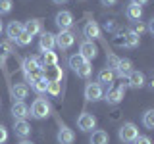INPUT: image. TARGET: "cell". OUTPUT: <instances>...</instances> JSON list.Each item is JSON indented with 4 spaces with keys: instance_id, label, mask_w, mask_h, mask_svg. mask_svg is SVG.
<instances>
[{
    "instance_id": "1",
    "label": "cell",
    "mask_w": 154,
    "mask_h": 144,
    "mask_svg": "<svg viewBox=\"0 0 154 144\" xmlns=\"http://www.w3.org/2000/svg\"><path fill=\"white\" fill-rule=\"evenodd\" d=\"M21 67H23V75H25L27 83H31L35 77L42 75V67H41V64H38V58L37 56H27L25 60H23Z\"/></svg>"
},
{
    "instance_id": "2",
    "label": "cell",
    "mask_w": 154,
    "mask_h": 144,
    "mask_svg": "<svg viewBox=\"0 0 154 144\" xmlns=\"http://www.w3.org/2000/svg\"><path fill=\"white\" fill-rule=\"evenodd\" d=\"M29 115L35 117V119H46L48 115H50V104L42 98H37L35 102L31 104V108H29Z\"/></svg>"
},
{
    "instance_id": "3",
    "label": "cell",
    "mask_w": 154,
    "mask_h": 144,
    "mask_svg": "<svg viewBox=\"0 0 154 144\" xmlns=\"http://www.w3.org/2000/svg\"><path fill=\"white\" fill-rule=\"evenodd\" d=\"M118 136H119V140H122V142L131 144L135 138L139 136L137 125H135V123H123L122 127H119V131H118Z\"/></svg>"
},
{
    "instance_id": "4",
    "label": "cell",
    "mask_w": 154,
    "mask_h": 144,
    "mask_svg": "<svg viewBox=\"0 0 154 144\" xmlns=\"http://www.w3.org/2000/svg\"><path fill=\"white\" fill-rule=\"evenodd\" d=\"M125 90H127V85L122 83L118 88H108V92H106L102 98H104L110 106H118V104L125 98Z\"/></svg>"
},
{
    "instance_id": "5",
    "label": "cell",
    "mask_w": 154,
    "mask_h": 144,
    "mask_svg": "<svg viewBox=\"0 0 154 144\" xmlns=\"http://www.w3.org/2000/svg\"><path fill=\"white\" fill-rule=\"evenodd\" d=\"M42 77H45L48 83H62V79H64V69L58 64L42 67Z\"/></svg>"
},
{
    "instance_id": "6",
    "label": "cell",
    "mask_w": 154,
    "mask_h": 144,
    "mask_svg": "<svg viewBox=\"0 0 154 144\" xmlns=\"http://www.w3.org/2000/svg\"><path fill=\"white\" fill-rule=\"evenodd\" d=\"M54 23L58 25L60 31H69V29L73 27V16H71V12H67V10H62V12L56 14Z\"/></svg>"
},
{
    "instance_id": "7",
    "label": "cell",
    "mask_w": 154,
    "mask_h": 144,
    "mask_svg": "<svg viewBox=\"0 0 154 144\" xmlns=\"http://www.w3.org/2000/svg\"><path fill=\"white\" fill-rule=\"evenodd\" d=\"M77 54H81L87 62H91L98 56V46H96L93 40H83L79 44V52H77Z\"/></svg>"
},
{
    "instance_id": "8",
    "label": "cell",
    "mask_w": 154,
    "mask_h": 144,
    "mask_svg": "<svg viewBox=\"0 0 154 144\" xmlns=\"http://www.w3.org/2000/svg\"><path fill=\"white\" fill-rule=\"evenodd\" d=\"M102 96H104V92H102V85L93 83V81L85 85V98L89 100V102H98Z\"/></svg>"
},
{
    "instance_id": "9",
    "label": "cell",
    "mask_w": 154,
    "mask_h": 144,
    "mask_svg": "<svg viewBox=\"0 0 154 144\" xmlns=\"http://www.w3.org/2000/svg\"><path fill=\"white\" fill-rule=\"evenodd\" d=\"M77 127H79V131H83V133L93 131V129L96 127V117L93 113H89V112L81 113L79 119H77Z\"/></svg>"
},
{
    "instance_id": "10",
    "label": "cell",
    "mask_w": 154,
    "mask_h": 144,
    "mask_svg": "<svg viewBox=\"0 0 154 144\" xmlns=\"http://www.w3.org/2000/svg\"><path fill=\"white\" fill-rule=\"evenodd\" d=\"M75 42V35L71 31H60L56 35V46L60 48V50H67V48H71Z\"/></svg>"
},
{
    "instance_id": "11",
    "label": "cell",
    "mask_w": 154,
    "mask_h": 144,
    "mask_svg": "<svg viewBox=\"0 0 154 144\" xmlns=\"http://www.w3.org/2000/svg\"><path fill=\"white\" fill-rule=\"evenodd\" d=\"M54 46H56V35H54V33H48V31H42L41 33V40H38V48H41V52L54 50Z\"/></svg>"
},
{
    "instance_id": "12",
    "label": "cell",
    "mask_w": 154,
    "mask_h": 144,
    "mask_svg": "<svg viewBox=\"0 0 154 144\" xmlns=\"http://www.w3.org/2000/svg\"><path fill=\"white\" fill-rule=\"evenodd\" d=\"M144 83H146V81H144V73L143 71H131V73L127 75V88H143L144 86Z\"/></svg>"
},
{
    "instance_id": "13",
    "label": "cell",
    "mask_w": 154,
    "mask_h": 144,
    "mask_svg": "<svg viewBox=\"0 0 154 144\" xmlns=\"http://www.w3.org/2000/svg\"><path fill=\"white\" fill-rule=\"evenodd\" d=\"M131 71H133V62L129 60V58H119V62H118V65H116L114 73L123 79V77H127Z\"/></svg>"
},
{
    "instance_id": "14",
    "label": "cell",
    "mask_w": 154,
    "mask_h": 144,
    "mask_svg": "<svg viewBox=\"0 0 154 144\" xmlns=\"http://www.w3.org/2000/svg\"><path fill=\"white\" fill-rule=\"evenodd\" d=\"M83 35H85V40H96L100 37V27L96 21H87L85 27H83Z\"/></svg>"
},
{
    "instance_id": "15",
    "label": "cell",
    "mask_w": 154,
    "mask_h": 144,
    "mask_svg": "<svg viewBox=\"0 0 154 144\" xmlns=\"http://www.w3.org/2000/svg\"><path fill=\"white\" fill-rule=\"evenodd\" d=\"M125 17H127L129 21H133V23L141 21V17H143V8L137 6L135 2H129L127 8H125Z\"/></svg>"
},
{
    "instance_id": "16",
    "label": "cell",
    "mask_w": 154,
    "mask_h": 144,
    "mask_svg": "<svg viewBox=\"0 0 154 144\" xmlns=\"http://www.w3.org/2000/svg\"><path fill=\"white\" fill-rule=\"evenodd\" d=\"M56 140H58V144H73L75 133L69 127H60V131L56 134Z\"/></svg>"
},
{
    "instance_id": "17",
    "label": "cell",
    "mask_w": 154,
    "mask_h": 144,
    "mask_svg": "<svg viewBox=\"0 0 154 144\" xmlns=\"http://www.w3.org/2000/svg\"><path fill=\"white\" fill-rule=\"evenodd\" d=\"M12 115H14V119H25V117H29L27 104L21 102V100H16L14 106H12Z\"/></svg>"
},
{
    "instance_id": "18",
    "label": "cell",
    "mask_w": 154,
    "mask_h": 144,
    "mask_svg": "<svg viewBox=\"0 0 154 144\" xmlns=\"http://www.w3.org/2000/svg\"><path fill=\"white\" fill-rule=\"evenodd\" d=\"M14 133L21 138H27L29 134H31V125H29L25 119H16V123H14Z\"/></svg>"
},
{
    "instance_id": "19",
    "label": "cell",
    "mask_w": 154,
    "mask_h": 144,
    "mask_svg": "<svg viewBox=\"0 0 154 144\" xmlns=\"http://www.w3.org/2000/svg\"><path fill=\"white\" fill-rule=\"evenodd\" d=\"M23 31H25L27 35H31V37H35V35H38V33H42V23H41V19H29L25 25H23Z\"/></svg>"
},
{
    "instance_id": "20",
    "label": "cell",
    "mask_w": 154,
    "mask_h": 144,
    "mask_svg": "<svg viewBox=\"0 0 154 144\" xmlns=\"http://www.w3.org/2000/svg\"><path fill=\"white\" fill-rule=\"evenodd\" d=\"M23 33V23L19 21H10V25L6 27V35L10 40H16V38Z\"/></svg>"
},
{
    "instance_id": "21",
    "label": "cell",
    "mask_w": 154,
    "mask_h": 144,
    "mask_svg": "<svg viewBox=\"0 0 154 144\" xmlns=\"http://www.w3.org/2000/svg\"><path fill=\"white\" fill-rule=\"evenodd\" d=\"M12 96L16 100H21V102H23V100L29 96V86L23 85V83H16V85L12 86Z\"/></svg>"
},
{
    "instance_id": "22",
    "label": "cell",
    "mask_w": 154,
    "mask_h": 144,
    "mask_svg": "<svg viewBox=\"0 0 154 144\" xmlns=\"http://www.w3.org/2000/svg\"><path fill=\"white\" fill-rule=\"evenodd\" d=\"M38 64H41V67L56 65V64H58V56H56V52H52V50L42 52V58H38Z\"/></svg>"
},
{
    "instance_id": "23",
    "label": "cell",
    "mask_w": 154,
    "mask_h": 144,
    "mask_svg": "<svg viewBox=\"0 0 154 144\" xmlns=\"http://www.w3.org/2000/svg\"><path fill=\"white\" fill-rule=\"evenodd\" d=\"M114 77H116L114 71H112V69H108V67H104V69L98 73V85L112 86V83H114Z\"/></svg>"
},
{
    "instance_id": "24",
    "label": "cell",
    "mask_w": 154,
    "mask_h": 144,
    "mask_svg": "<svg viewBox=\"0 0 154 144\" xmlns=\"http://www.w3.org/2000/svg\"><path fill=\"white\" fill-rule=\"evenodd\" d=\"M139 44H141V37H139L137 33H133V31H125V44H123V48H137Z\"/></svg>"
},
{
    "instance_id": "25",
    "label": "cell",
    "mask_w": 154,
    "mask_h": 144,
    "mask_svg": "<svg viewBox=\"0 0 154 144\" xmlns=\"http://www.w3.org/2000/svg\"><path fill=\"white\" fill-rule=\"evenodd\" d=\"M89 142L91 144H108L110 142V136H108V133H106V131H93Z\"/></svg>"
},
{
    "instance_id": "26",
    "label": "cell",
    "mask_w": 154,
    "mask_h": 144,
    "mask_svg": "<svg viewBox=\"0 0 154 144\" xmlns=\"http://www.w3.org/2000/svg\"><path fill=\"white\" fill-rule=\"evenodd\" d=\"M46 85H48V81H46L42 75H38V77H35V79L31 81V86H33V90H35V92H38V94L46 92Z\"/></svg>"
},
{
    "instance_id": "27",
    "label": "cell",
    "mask_w": 154,
    "mask_h": 144,
    "mask_svg": "<svg viewBox=\"0 0 154 144\" xmlns=\"http://www.w3.org/2000/svg\"><path fill=\"white\" fill-rule=\"evenodd\" d=\"M67 64H69V67L73 71H77L79 67H83L85 64H87V60L81 54H73V56H69V60H67Z\"/></svg>"
},
{
    "instance_id": "28",
    "label": "cell",
    "mask_w": 154,
    "mask_h": 144,
    "mask_svg": "<svg viewBox=\"0 0 154 144\" xmlns=\"http://www.w3.org/2000/svg\"><path fill=\"white\" fill-rule=\"evenodd\" d=\"M143 125L148 129V131H152V129H154V110H146V112H144Z\"/></svg>"
},
{
    "instance_id": "29",
    "label": "cell",
    "mask_w": 154,
    "mask_h": 144,
    "mask_svg": "<svg viewBox=\"0 0 154 144\" xmlns=\"http://www.w3.org/2000/svg\"><path fill=\"white\" fill-rule=\"evenodd\" d=\"M75 73H77V77H81V79H89L91 73H93V64H91V62H87V64L83 67H79Z\"/></svg>"
},
{
    "instance_id": "30",
    "label": "cell",
    "mask_w": 154,
    "mask_h": 144,
    "mask_svg": "<svg viewBox=\"0 0 154 144\" xmlns=\"http://www.w3.org/2000/svg\"><path fill=\"white\" fill-rule=\"evenodd\" d=\"M31 40H33V37H31V35H27V33L23 31L21 35L16 38V44H17V46H29V44H31Z\"/></svg>"
},
{
    "instance_id": "31",
    "label": "cell",
    "mask_w": 154,
    "mask_h": 144,
    "mask_svg": "<svg viewBox=\"0 0 154 144\" xmlns=\"http://www.w3.org/2000/svg\"><path fill=\"white\" fill-rule=\"evenodd\" d=\"M60 90H62V83H48L46 85V92L50 96H54V98L60 94Z\"/></svg>"
},
{
    "instance_id": "32",
    "label": "cell",
    "mask_w": 154,
    "mask_h": 144,
    "mask_svg": "<svg viewBox=\"0 0 154 144\" xmlns=\"http://www.w3.org/2000/svg\"><path fill=\"white\" fill-rule=\"evenodd\" d=\"M12 54V44L8 40H2L0 42V58H8Z\"/></svg>"
},
{
    "instance_id": "33",
    "label": "cell",
    "mask_w": 154,
    "mask_h": 144,
    "mask_svg": "<svg viewBox=\"0 0 154 144\" xmlns=\"http://www.w3.org/2000/svg\"><path fill=\"white\" fill-rule=\"evenodd\" d=\"M12 12V0H0V16H6Z\"/></svg>"
},
{
    "instance_id": "34",
    "label": "cell",
    "mask_w": 154,
    "mask_h": 144,
    "mask_svg": "<svg viewBox=\"0 0 154 144\" xmlns=\"http://www.w3.org/2000/svg\"><path fill=\"white\" fill-rule=\"evenodd\" d=\"M114 44L116 46H123L125 44V31H116V37H114Z\"/></svg>"
},
{
    "instance_id": "35",
    "label": "cell",
    "mask_w": 154,
    "mask_h": 144,
    "mask_svg": "<svg viewBox=\"0 0 154 144\" xmlns=\"http://www.w3.org/2000/svg\"><path fill=\"white\" fill-rule=\"evenodd\" d=\"M118 62H119V58L116 56V54H108V58H106V64H108V69H116V65H118Z\"/></svg>"
},
{
    "instance_id": "36",
    "label": "cell",
    "mask_w": 154,
    "mask_h": 144,
    "mask_svg": "<svg viewBox=\"0 0 154 144\" xmlns=\"http://www.w3.org/2000/svg\"><path fill=\"white\" fill-rule=\"evenodd\" d=\"M131 31H133V33H137V35H139V37H141V35H143V33H144V31H146V25H144V23H143V21H137V23H135V25H133V29H131Z\"/></svg>"
},
{
    "instance_id": "37",
    "label": "cell",
    "mask_w": 154,
    "mask_h": 144,
    "mask_svg": "<svg viewBox=\"0 0 154 144\" xmlns=\"http://www.w3.org/2000/svg\"><path fill=\"white\" fill-rule=\"evenodd\" d=\"M104 29H106V31H118V25H116L114 19H106V21H104Z\"/></svg>"
},
{
    "instance_id": "38",
    "label": "cell",
    "mask_w": 154,
    "mask_h": 144,
    "mask_svg": "<svg viewBox=\"0 0 154 144\" xmlns=\"http://www.w3.org/2000/svg\"><path fill=\"white\" fill-rule=\"evenodd\" d=\"M131 144H152V140H150L148 136H141V134H139V136L135 138V140H133Z\"/></svg>"
},
{
    "instance_id": "39",
    "label": "cell",
    "mask_w": 154,
    "mask_h": 144,
    "mask_svg": "<svg viewBox=\"0 0 154 144\" xmlns=\"http://www.w3.org/2000/svg\"><path fill=\"white\" fill-rule=\"evenodd\" d=\"M8 140V129L4 125H0V144H4Z\"/></svg>"
},
{
    "instance_id": "40",
    "label": "cell",
    "mask_w": 154,
    "mask_h": 144,
    "mask_svg": "<svg viewBox=\"0 0 154 144\" xmlns=\"http://www.w3.org/2000/svg\"><path fill=\"white\" fill-rule=\"evenodd\" d=\"M100 4L106 6V8H110V6H116V4H118V0H100Z\"/></svg>"
},
{
    "instance_id": "41",
    "label": "cell",
    "mask_w": 154,
    "mask_h": 144,
    "mask_svg": "<svg viewBox=\"0 0 154 144\" xmlns=\"http://www.w3.org/2000/svg\"><path fill=\"white\" fill-rule=\"evenodd\" d=\"M131 2H135V4H137V6H144V4H148V0H131Z\"/></svg>"
},
{
    "instance_id": "42",
    "label": "cell",
    "mask_w": 154,
    "mask_h": 144,
    "mask_svg": "<svg viewBox=\"0 0 154 144\" xmlns=\"http://www.w3.org/2000/svg\"><path fill=\"white\" fill-rule=\"evenodd\" d=\"M54 4H64V2H67V0H52Z\"/></svg>"
},
{
    "instance_id": "43",
    "label": "cell",
    "mask_w": 154,
    "mask_h": 144,
    "mask_svg": "<svg viewBox=\"0 0 154 144\" xmlns=\"http://www.w3.org/2000/svg\"><path fill=\"white\" fill-rule=\"evenodd\" d=\"M19 144H33V142H29V140H21Z\"/></svg>"
},
{
    "instance_id": "44",
    "label": "cell",
    "mask_w": 154,
    "mask_h": 144,
    "mask_svg": "<svg viewBox=\"0 0 154 144\" xmlns=\"http://www.w3.org/2000/svg\"><path fill=\"white\" fill-rule=\"evenodd\" d=\"M2 64H4V58H0V67H2Z\"/></svg>"
},
{
    "instance_id": "45",
    "label": "cell",
    "mask_w": 154,
    "mask_h": 144,
    "mask_svg": "<svg viewBox=\"0 0 154 144\" xmlns=\"http://www.w3.org/2000/svg\"><path fill=\"white\" fill-rule=\"evenodd\" d=\"M2 29H4V27H2V21H0V33H2Z\"/></svg>"
},
{
    "instance_id": "46",
    "label": "cell",
    "mask_w": 154,
    "mask_h": 144,
    "mask_svg": "<svg viewBox=\"0 0 154 144\" xmlns=\"http://www.w3.org/2000/svg\"><path fill=\"white\" fill-rule=\"evenodd\" d=\"M83 2H85V0H83Z\"/></svg>"
}]
</instances>
